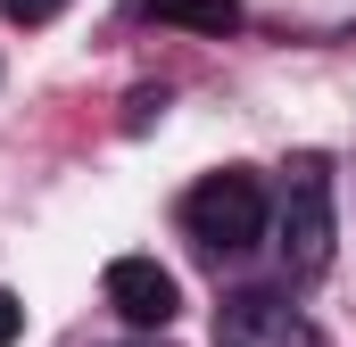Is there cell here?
Masks as SVG:
<instances>
[{
    "label": "cell",
    "mask_w": 356,
    "mask_h": 347,
    "mask_svg": "<svg viewBox=\"0 0 356 347\" xmlns=\"http://www.w3.org/2000/svg\"><path fill=\"white\" fill-rule=\"evenodd\" d=\"M273 232H282V273H290V281H323V273H332L340 215H332V166H323L315 149L290 158V182H282V215H273Z\"/></svg>",
    "instance_id": "1"
},
{
    "label": "cell",
    "mask_w": 356,
    "mask_h": 347,
    "mask_svg": "<svg viewBox=\"0 0 356 347\" xmlns=\"http://www.w3.org/2000/svg\"><path fill=\"white\" fill-rule=\"evenodd\" d=\"M182 232H191L207 257H241V248H257V240H266V182L241 174V166L199 174L191 198H182Z\"/></svg>",
    "instance_id": "2"
},
{
    "label": "cell",
    "mask_w": 356,
    "mask_h": 347,
    "mask_svg": "<svg viewBox=\"0 0 356 347\" xmlns=\"http://www.w3.org/2000/svg\"><path fill=\"white\" fill-rule=\"evenodd\" d=\"M216 347H315V323L282 289H232L216 306Z\"/></svg>",
    "instance_id": "3"
},
{
    "label": "cell",
    "mask_w": 356,
    "mask_h": 347,
    "mask_svg": "<svg viewBox=\"0 0 356 347\" xmlns=\"http://www.w3.org/2000/svg\"><path fill=\"white\" fill-rule=\"evenodd\" d=\"M108 306H116L124 323H141V331H166L182 314V289H175V273L158 257H116L108 264Z\"/></svg>",
    "instance_id": "4"
},
{
    "label": "cell",
    "mask_w": 356,
    "mask_h": 347,
    "mask_svg": "<svg viewBox=\"0 0 356 347\" xmlns=\"http://www.w3.org/2000/svg\"><path fill=\"white\" fill-rule=\"evenodd\" d=\"M133 17H158V25H191V33H241V8L232 0H133Z\"/></svg>",
    "instance_id": "5"
},
{
    "label": "cell",
    "mask_w": 356,
    "mask_h": 347,
    "mask_svg": "<svg viewBox=\"0 0 356 347\" xmlns=\"http://www.w3.org/2000/svg\"><path fill=\"white\" fill-rule=\"evenodd\" d=\"M58 8H67V0H0V17H8V25H50Z\"/></svg>",
    "instance_id": "6"
},
{
    "label": "cell",
    "mask_w": 356,
    "mask_h": 347,
    "mask_svg": "<svg viewBox=\"0 0 356 347\" xmlns=\"http://www.w3.org/2000/svg\"><path fill=\"white\" fill-rule=\"evenodd\" d=\"M17 331H25V306H17V289L0 281V347H17Z\"/></svg>",
    "instance_id": "7"
}]
</instances>
